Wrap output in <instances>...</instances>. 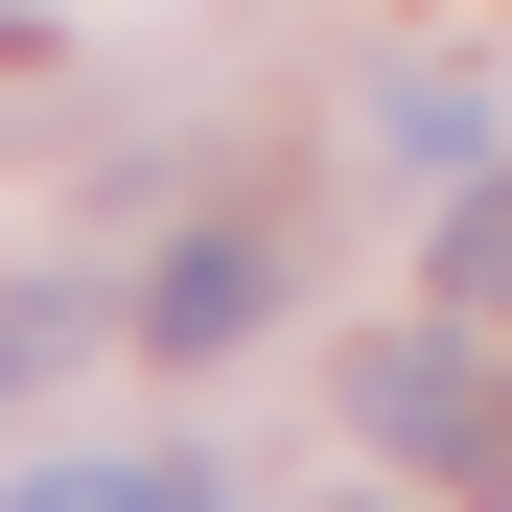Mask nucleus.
I'll list each match as a JSON object with an SVG mask.
<instances>
[{
    "label": "nucleus",
    "instance_id": "nucleus-4",
    "mask_svg": "<svg viewBox=\"0 0 512 512\" xmlns=\"http://www.w3.org/2000/svg\"><path fill=\"white\" fill-rule=\"evenodd\" d=\"M24 512H210V466H47Z\"/></svg>",
    "mask_w": 512,
    "mask_h": 512
},
{
    "label": "nucleus",
    "instance_id": "nucleus-1",
    "mask_svg": "<svg viewBox=\"0 0 512 512\" xmlns=\"http://www.w3.org/2000/svg\"><path fill=\"white\" fill-rule=\"evenodd\" d=\"M350 419L396 466H443V489H512V373H466L443 326H396V350H350Z\"/></svg>",
    "mask_w": 512,
    "mask_h": 512
},
{
    "label": "nucleus",
    "instance_id": "nucleus-3",
    "mask_svg": "<svg viewBox=\"0 0 512 512\" xmlns=\"http://www.w3.org/2000/svg\"><path fill=\"white\" fill-rule=\"evenodd\" d=\"M443 303H512V163H489V187L443 210Z\"/></svg>",
    "mask_w": 512,
    "mask_h": 512
},
{
    "label": "nucleus",
    "instance_id": "nucleus-2",
    "mask_svg": "<svg viewBox=\"0 0 512 512\" xmlns=\"http://www.w3.org/2000/svg\"><path fill=\"white\" fill-rule=\"evenodd\" d=\"M233 326H256V233H187L163 256V350H233Z\"/></svg>",
    "mask_w": 512,
    "mask_h": 512
},
{
    "label": "nucleus",
    "instance_id": "nucleus-5",
    "mask_svg": "<svg viewBox=\"0 0 512 512\" xmlns=\"http://www.w3.org/2000/svg\"><path fill=\"white\" fill-rule=\"evenodd\" d=\"M24 373H70V303H0V396H24Z\"/></svg>",
    "mask_w": 512,
    "mask_h": 512
}]
</instances>
